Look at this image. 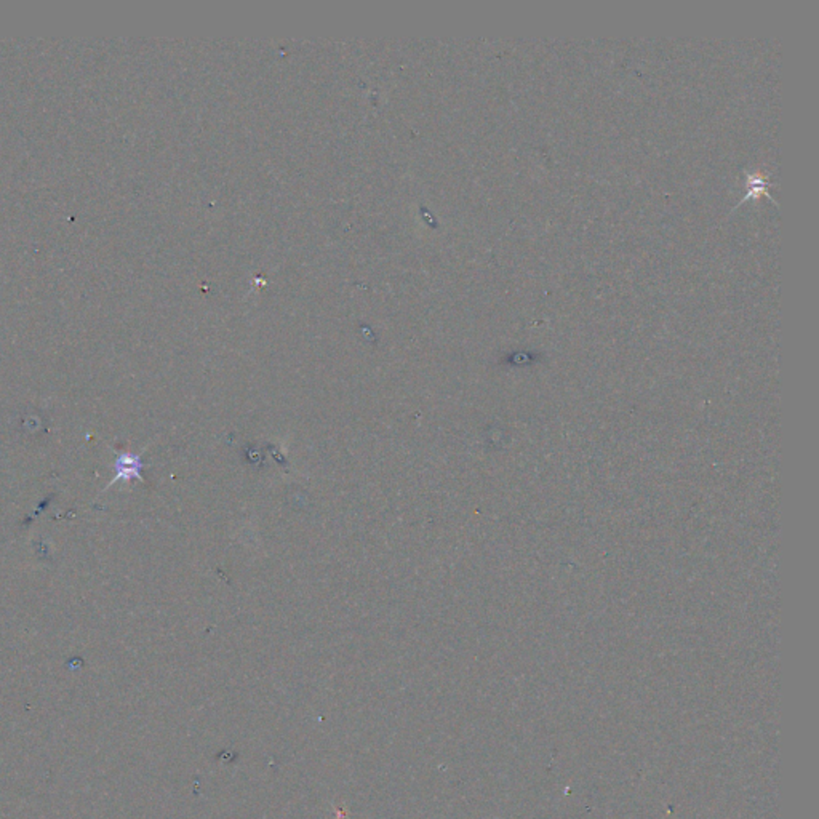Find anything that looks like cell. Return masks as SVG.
<instances>
[{"instance_id":"6da1fadb","label":"cell","mask_w":819,"mask_h":819,"mask_svg":"<svg viewBox=\"0 0 819 819\" xmlns=\"http://www.w3.org/2000/svg\"><path fill=\"white\" fill-rule=\"evenodd\" d=\"M141 468H143V463H141V459H139V457H137V454L124 453L117 461V477H114V481H119V478L130 481V478H133V477L143 478Z\"/></svg>"}]
</instances>
